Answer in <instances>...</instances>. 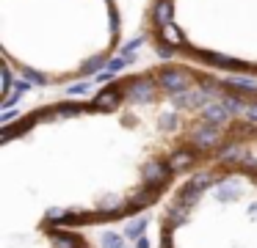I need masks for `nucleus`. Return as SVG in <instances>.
<instances>
[{"mask_svg": "<svg viewBox=\"0 0 257 248\" xmlns=\"http://www.w3.org/2000/svg\"><path fill=\"white\" fill-rule=\"evenodd\" d=\"M152 248H257L254 149L185 176L158 207Z\"/></svg>", "mask_w": 257, "mask_h": 248, "instance_id": "7ed1b4c3", "label": "nucleus"}, {"mask_svg": "<svg viewBox=\"0 0 257 248\" xmlns=\"http://www.w3.org/2000/svg\"><path fill=\"white\" fill-rule=\"evenodd\" d=\"M141 36L158 61L257 86V0H144Z\"/></svg>", "mask_w": 257, "mask_h": 248, "instance_id": "20e7f679", "label": "nucleus"}, {"mask_svg": "<svg viewBox=\"0 0 257 248\" xmlns=\"http://www.w3.org/2000/svg\"><path fill=\"white\" fill-rule=\"evenodd\" d=\"M257 149V86L155 61L3 121L0 229H100L161 207L188 174Z\"/></svg>", "mask_w": 257, "mask_h": 248, "instance_id": "f257e3e1", "label": "nucleus"}, {"mask_svg": "<svg viewBox=\"0 0 257 248\" xmlns=\"http://www.w3.org/2000/svg\"><path fill=\"white\" fill-rule=\"evenodd\" d=\"M124 39L116 0H0V53L9 75L45 88L89 80Z\"/></svg>", "mask_w": 257, "mask_h": 248, "instance_id": "f03ea898", "label": "nucleus"}, {"mask_svg": "<svg viewBox=\"0 0 257 248\" xmlns=\"http://www.w3.org/2000/svg\"><path fill=\"white\" fill-rule=\"evenodd\" d=\"M0 248H97V242L83 229L25 226V229H0Z\"/></svg>", "mask_w": 257, "mask_h": 248, "instance_id": "39448f33", "label": "nucleus"}]
</instances>
